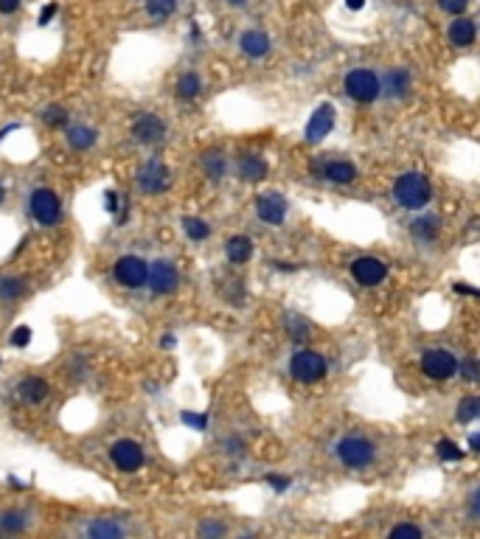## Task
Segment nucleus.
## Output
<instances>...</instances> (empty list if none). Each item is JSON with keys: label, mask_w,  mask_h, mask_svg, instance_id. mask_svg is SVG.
Wrapping results in <instances>:
<instances>
[{"label": "nucleus", "mask_w": 480, "mask_h": 539, "mask_svg": "<svg viewBox=\"0 0 480 539\" xmlns=\"http://www.w3.org/2000/svg\"><path fill=\"white\" fill-rule=\"evenodd\" d=\"M393 197H396V202H399L402 208H407V211H422L432 200V185L422 172H407V175H402V178L396 180Z\"/></svg>", "instance_id": "f257e3e1"}, {"label": "nucleus", "mask_w": 480, "mask_h": 539, "mask_svg": "<svg viewBox=\"0 0 480 539\" xmlns=\"http://www.w3.org/2000/svg\"><path fill=\"white\" fill-rule=\"evenodd\" d=\"M343 90H345L348 98H354L360 104H371L382 96V79L368 68H354V71L345 73Z\"/></svg>", "instance_id": "f03ea898"}, {"label": "nucleus", "mask_w": 480, "mask_h": 539, "mask_svg": "<svg viewBox=\"0 0 480 539\" xmlns=\"http://www.w3.org/2000/svg\"><path fill=\"white\" fill-rule=\"evenodd\" d=\"M326 374H329V362H326L323 354H318V351L301 349V351H295L292 359H289V376H292L295 382H301V385H315V382H320Z\"/></svg>", "instance_id": "7ed1b4c3"}, {"label": "nucleus", "mask_w": 480, "mask_h": 539, "mask_svg": "<svg viewBox=\"0 0 480 539\" xmlns=\"http://www.w3.org/2000/svg\"><path fill=\"white\" fill-rule=\"evenodd\" d=\"M337 458L345 469H365L377 461V447L365 436H345L337 441Z\"/></svg>", "instance_id": "20e7f679"}, {"label": "nucleus", "mask_w": 480, "mask_h": 539, "mask_svg": "<svg viewBox=\"0 0 480 539\" xmlns=\"http://www.w3.org/2000/svg\"><path fill=\"white\" fill-rule=\"evenodd\" d=\"M422 371L432 382H447L458 374V357L449 354L447 349H427L422 354Z\"/></svg>", "instance_id": "39448f33"}, {"label": "nucleus", "mask_w": 480, "mask_h": 539, "mask_svg": "<svg viewBox=\"0 0 480 539\" xmlns=\"http://www.w3.org/2000/svg\"><path fill=\"white\" fill-rule=\"evenodd\" d=\"M28 211H31V217H34L37 225L51 227V225L59 222V217H62V202H59V197L51 188H37L28 197Z\"/></svg>", "instance_id": "423d86ee"}, {"label": "nucleus", "mask_w": 480, "mask_h": 539, "mask_svg": "<svg viewBox=\"0 0 480 539\" xmlns=\"http://www.w3.org/2000/svg\"><path fill=\"white\" fill-rule=\"evenodd\" d=\"M110 461L115 463L118 472L132 475V472H138V469L144 466L146 455H144V447H141L138 441H132V438H121V441H115V444L110 447Z\"/></svg>", "instance_id": "0eeeda50"}, {"label": "nucleus", "mask_w": 480, "mask_h": 539, "mask_svg": "<svg viewBox=\"0 0 480 539\" xmlns=\"http://www.w3.org/2000/svg\"><path fill=\"white\" fill-rule=\"evenodd\" d=\"M113 278L127 287V289H138L144 287L146 278H149V265L138 256H121L115 265H113Z\"/></svg>", "instance_id": "6e6552de"}, {"label": "nucleus", "mask_w": 480, "mask_h": 539, "mask_svg": "<svg viewBox=\"0 0 480 539\" xmlns=\"http://www.w3.org/2000/svg\"><path fill=\"white\" fill-rule=\"evenodd\" d=\"M152 295H172L180 287V270L174 267L169 259H160L149 265V278H146Z\"/></svg>", "instance_id": "1a4fd4ad"}, {"label": "nucleus", "mask_w": 480, "mask_h": 539, "mask_svg": "<svg viewBox=\"0 0 480 539\" xmlns=\"http://www.w3.org/2000/svg\"><path fill=\"white\" fill-rule=\"evenodd\" d=\"M172 185V172L160 160H149L144 169L138 172V188L144 194H163Z\"/></svg>", "instance_id": "9d476101"}, {"label": "nucleus", "mask_w": 480, "mask_h": 539, "mask_svg": "<svg viewBox=\"0 0 480 539\" xmlns=\"http://www.w3.org/2000/svg\"><path fill=\"white\" fill-rule=\"evenodd\" d=\"M351 275L362 287H380L387 278V265L380 262V259H374V256H362V259L351 262Z\"/></svg>", "instance_id": "9b49d317"}, {"label": "nucleus", "mask_w": 480, "mask_h": 539, "mask_svg": "<svg viewBox=\"0 0 480 539\" xmlns=\"http://www.w3.org/2000/svg\"><path fill=\"white\" fill-rule=\"evenodd\" d=\"M132 138H135L138 143H146V146L160 143V140L166 138V124H163V118H157L155 113H141V115H135V121H132Z\"/></svg>", "instance_id": "f8f14e48"}, {"label": "nucleus", "mask_w": 480, "mask_h": 539, "mask_svg": "<svg viewBox=\"0 0 480 539\" xmlns=\"http://www.w3.org/2000/svg\"><path fill=\"white\" fill-rule=\"evenodd\" d=\"M287 200L278 191H267L261 197H256V214L259 220L267 225H281L287 220Z\"/></svg>", "instance_id": "ddd939ff"}, {"label": "nucleus", "mask_w": 480, "mask_h": 539, "mask_svg": "<svg viewBox=\"0 0 480 539\" xmlns=\"http://www.w3.org/2000/svg\"><path fill=\"white\" fill-rule=\"evenodd\" d=\"M332 127H335V107L332 104H320L315 113H312V118H309V124H306V140L309 143H320L326 135L332 133Z\"/></svg>", "instance_id": "4468645a"}, {"label": "nucleus", "mask_w": 480, "mask_h": 539, "mask_svg": "<svg viewBox=\"0 0 480 539\" xmlns=\"http://www.w3.org/2000/svg\"><path fill=\"white\" fill-rule=\"evenodd\" d=\"M82 534L90 539H121L130 534V528L124 525V523H118V520H110V517H98V520H93V523H88L85 528H82Z\"/></svg>", "instance_id": "2eb2a0df"}, {"label": "nucleus", "mask_w": 480, "mask_h": 539, "mask_svg": "<svg viewBox=\"0 0 480 539\" xmlns=\"http://www.w3.org/2000/svg\"><path fill=\"white\" fill-rule=\"evenodd\" d=\"M270 45H273L270 37H267L264 31H259V29H247V31L239 34V51L244 56H250V59L267 56V53H270Z\"/></svg>", "instance_id": "dca6fc26"}, {"label": "nucleus", "mask_w": 480, "mask_h": 539, "mask_svg": "<svg viewBox=\"0 0 480 539\" xmlns=\"http://www.w3.org/2000/svg\"><path fill=\"white\" fill-rule=\"evenodd\" d=\"M410 90H413V79H410V71L405 68H390L382 76V93L390 98H405Z\"/></svg>", "instance_id": "f3484780"}, {"label": "nucleus", "mask_w": 480, "mask_h": 539, "mask_svg": "<svg viewBox=\"0 0 480 539\" xmlns=\"http://www.w3.org/2000/svg\"><path fill=\"white\" fill-rule=\"evenodd\" d=\"M447 37H449V45H455V48H469V45L475 43V37H478V29H475V23H472L469 17L458 14V17L449 23Z\"/></svg>", "instance_id": "a211bd4d"}, {"label": "nucleus", "mask_w": 480, "mask_h": 539, "mask_svg": "<svg viewBox=\"0 0 480 539\" xmlns=\"http://www.w3.org/2000/svg\"><path fill=\"white\" fill-rule=\"evenodd\" d=\"M318 175L323 180H329V183H337V185H348L357 178V169L348 160H329V163L318 166Z\"/></svg>", "instance_id": "6ab92c4d"}, {"label": "nucleus", "mask_w": 480, "mask_h": 539, "mask_svg": "<svg viewBox=\"0 0 480 539\" xmlns=\"http://www.w3.org/2000/svg\"><path fill=\"white\" fill-rule=\"evenodd\" d=\"M267 172H270V166L264 158H259V155H241L239 158V178L244 183H259L267 178Z\"/></svg>", "instance_id": "aec40b11"}, {"label": "nucleus", "mask_w": 480, "mask_h": 539, "mask_svg": "<svg viewBox=\"0 0 480 539\" xmlns=\"http://www.w3.org/2000/svg\"><path fill=\"white\" fill-rule=\"evenodd\" d=\"M48 394H51L48 379H43V376H26L23 385H20V396H23V402H28V404L46 402Z\"/></svg>", "instance_id": "412c9836"}, {"label": "nucleus", "mask_w": 480, "mask_h": 539, "mask_svg": "<svg viewBox=\"0 0 480 539\" xmlns=\"http://www.w3.org/2000/svg\"><path fill=\"white\" fill-rule=\"evenodd\" d=\"M65 138H68V146H71V149H76V152H88L90 146H96L98 133L93 130V127H82V124H76V127H68V130H65Z\"/></svg>", "instance_id": "4be33fe9"}, {"label": "nucleus", "mask_w": 480, "mask_h": 539, "mask_svg": "<svg viewBox=\"0 0 480 539\" xmlns=\"http://www.w3.org/2000/svg\"><path fill=\"white\" fill-rule=\"evenodd\" d=\"M225 256L231 265H247L253 259V242L247 236H231L225 245Z\"/></svg>", "instance_id": "5701e85b"}, {"label": "nucleus", "mask_w": 480, "mask_h": 539, "mask_svg": "<svg viewBox=\"0 0 480 539\" xmlns=\"http://www.w3.org/2000/svg\"><path fill=\"white\" fill-rule=\"evenodd\" d=\"M199 163H202V172L208 175V180H222L225 178V172H228V158H225V152H219V149H211V152H205L202 158H199Z\"/></svg>", "instance_id": "b1692460"}, {"label": "nucleus", "mask_w": 480, "mask_h": 539, "mask_svg": "<svg viewBox=\"0 0 480 539\" xmlns=\"http://www.w3.org/2000/svg\"><path fill=\"white\" fill-rule=\"evenodd\" d=\"M199 93H202V79H199L194 71L180 73V79L174 82V96H177L180 101H192V98H197Z\"/></svg>", "instance_id": "393cba45"}, {"label": "nucleus", "mask_w": 480, "mask_h": 539, "mask_svg": "<svg viewBox=\"0 0 480 539\" xmlns=\"http://www.w3.org/2000/svg\"><path fill=\"white\" fill-rule=\"evenodd\" d=\"M28 528V514L23 508H9L0 514V531L3 534H23Z\"/></svg>", "instance_id": "a878e982"}, {"label": "nucleus", "mask_w": 480, "mask_h": 539, "mask_svg": "<svg viewBox=\"0 0 480 539\" xmlns=\"http://www.w3.org/2000/svg\"><path fill=\"white\" fill-rule=\"evenodd\" d=\"M177 6H180V0H144L146 14H149V20H155V23L169 20V17L177 11Z\"/></svg>", "instance_id": "bb28decb"}, {"label": "nucleus", "mask_w": 480, "mask_h": 539, "mask_svg": "<svg viewBox=\"0 0 480 539\" xmlns=\"http://www.w3.org/2000/svg\"><path fill=\"white\" fill-rule=\"evenodd\" d=\"M410 230H413V236H416V239H422V242H432V239L438 236V217H419V220H413Z\"/></svg>", "instance_id": "cd10ccee"}, {"label": "nucleus", "mask_w": 480, "mask_h": 539, "mask_svg": "<svg viewBox=\"0 0 480 539\" xmlns=\"http://www.w3.org/2000/svg\"><path fill=\"white\" fill-rule=\"evenodd\" d=\"M455 419H458L461 424H469V421L480 419V396H464V399L458 402Z\"/></svg>", "instance_id": "c85d7f7f"}, {"label": "nucleus", "mask_w": 480, "mask_h": 539, "mask_svg": "<svg viewBox=\"0 0 480 539\" xmlns=\"http://www.w3.org/2000/svg\"><path fill=\"white\" fill-rule=\"evenodd\" d=\"M26 292V281L17 275H0V298L3 301H14Z\"/></svg>", "instance_id": "c756f323"}, {"label": "nucleus", "mask_w": 480, "mask_h": 539, "mask_svg": "<svg viewBox=\"0 0 480 539\" xmlns=\"http://www.w3.org/2000/svg\"><path fill=\"white\" fill-rule=\"evenodd\" d=\"M183 230H186V236L192 242H205L211 236V225L205 220H199V217H183Z\"/></svg>", "instance_id": "7c9ffc66"}, {"label": "nucleus", "mask_w": 480, "mask_h": 539, "mask_svg": "<svg viewBox=\"0 0 480 539\" xmlns=\"http://www.w3.org/2000/svg\"><path fill=\"white\" fill-rule=\"evenodd\" d=\"M43 121H46L48 127H53V130L68 127V110H65V107H59V104H51V107L43 110Z\"/></svg>", "instance_id": "2f4dec72"}, {"label": "nucleus", "mask_w": 480, "mask_h": 539, "mask_svg": "<svg viewBox=\"0 0 480 539\" xmlns=\"http://www.w3.org/2000/svg\"><path fill=\"white\" fill-rule=\"evenodd\" d=\"M287 332H289V337H292V340H298V343H301V340H306V337H309V323H306L301 314L289 312L287 314Z\"/></svg>", "instance_id": "473e14b6"}, {"label": "nucleus", "mask_w": 480, "mask_h": 539, "mask_svg": "<svg viewBox=\"0 0 480 539\" xmlns=\"http://www.w3.org/2000/svg\"><path fill=\"white\" fill-rule=\"evenodd\" d=\"M435 452H438V458H444V461H461V458H464V449L458 447L455 441H449V438H441V441L435 444Z\"/></svg>", "instance_id": "72a5a7b5"}, {"label": "nucleus", "mask_w": 480, "mask_h": 539, "mask_svg": "<svg viewBox=\"0 0 480 539\" xmlns=\"http://www.w3.org/2000/svg\"><path fill=\"white\" fill-rule=\"evenodd\" d=\"M180 421H183L186 427H192V430H197V433H205V430H208V416H205V413H194V410H183V413H180Z\"/></svg>", "instance_id": "f704fd0d"}, {"label": "nucleus", "mask_w": 480, "mask_h": 539, "mask_svg": "<svg viewBox=\"0 0 480 539\" xmlns=\"http://www.w3.org/2000/svg\"><path fill=\"white\" fill-rule=\"evenodd\" d=\"M387 537L390 539H419L422 537V528L419 525H407V523H402V525H393L390 531H387Z\"/></svg>", "instance_id": "c9c22d12"}, {"label": "nucleus", "mask_w": 480, "mask_h": 539, "mask_svg": "<svg viewBox=\"0 0 480 539\" xmlns=\"http://www.w3.org/2000/svg\"><path fill=\"white\" fill-rule=\"evenodd\" d=\"M458 371H461V379H464V382H480V362L478 359H464Z\"/></svg>", "instance_id": "e433bc0d"}, {"label": "nucleus", "mask_w": 480, "mask_h": 539, "mask_svg": "<svg viewBox=\"0 0 480 539\" xmlns=\"http://www.w3.org/2000/svg\"><path fill=\"white\" fill-rule=\"evenodd\" d=\"M31 337H34V332H31V326H17L14 332H11V346L14 349H26L28 343H31Z\"/></svg>", "instance_id": "4c0bfd02"}, {"label": "nucleus", "mask_w": 480, "mask_h": 539, "mask_svg": "<svg viewBox=\"0 0 480 539\" xmlns=\"http://www.w3.org/2000/svg\"><path fill=\"white\" fill-rule=\"evenodd\" d=\"M197 534H199V537H225L228 528H225V523H214V520H208V523H202V525L197 528Z\"/></svg>", "instance_id": "58836bf2"}, {"label": "nucleus", "mask_w": 480, "mask_h": 539, "mask_svg": "<svg viewBox=\"0 0 480 539\" xmlns=\"http://www.w3.org/2000/svg\"><path fill=\"white\" fill-rule=\"evenodd\" d=\"M466 6H469V0H438V9H441V11H447V14H452V17L464 14V11H466Z\"/></svg>", "instance_id": "ea45409f"}, {"label": "nucleus", "mask_w": 480, "mask_h": 539, "mask_svg": "<svg viewBox=\"0 0 480 539\" xmlns=\"http://www.w3.org/2000/svg\"><path fill=\"white\" fill-rule=\"evenodd\" d=\"M469 517L480 523V486L472 489V494H469Z\"/></svg>", "instance_id": "a19ab883"}, {"label": "nucleus", "mask_w": 480, "mask_h": 539, "mask_svg": "<svg viewBox=\"0 0 480 539\" xmlns=\"http://www.w3.org/2000/svg\"><path fill=\"white\" fill-rule=\"evenodd\" d=\"M104 211H107V214H115V211H118V194H115V191H104Z\"/></svg>", "instance_id": "79ce46f5"}, {"label": "nucleus", "mask_w": 480, "mask_h": 539, "mask_svg": "<svg viewBox=\"0 0 480 539\" xmlns=\"http://www.w3.org/2000/svg\"><path fill=\"white\" fill-rule=\"evenodd\" d=\"M267 483H270L278 494L284 492V489H289V478H278V475H267Z\"/></svg>", "instance_id": "37998d69"}, {"label": "nucleus", "mask_w": 480, "mask_h": 539, "mask_svg": "<svg viewBox=\"0 0 480 539\" xmlns=\"http://www.w3.org/2000/svg\"><path fill=\"white\" fill-rule=\"evenodd\" d=\"M56 9H59L56 3H48V6L40 11V20H37V23H40V26H48L51 20H53V14H56Z\"/></svg>", "instance_id": "c03bdc74"}, {"label": "nucleus", "mask_w": 480, "mask_h": 539, "mask_svg": "<svg viewBox=\"0 0 480 539\" xmlns=\"http://www.w3.org/2000/svg\"><path fill=\"white\" fill-rule=\"evenodd\" d=\"M23 0H0V14H14Z\"/></svg>", "instance_id": "a18cd8bd"}, {"label": "nucleus", "mask_w": 480, "mask_h": 539, "mask_svg": "<svg viewBox=\"0 0 480 539\" xmlns=\"http://www.w3.org/2000/svg\"><path fill=\"white\" fill-rule=\"evenodd\" d=\"M455 292H458V295H475V298H480V289L466 287V284H455Z\"/></svg>", "instance_id": "49530a36"}, {"label": "nucleus", "mask_w": 480, "mask_h": 539, "mask_svg": "<svg viewBox=\"0 0 480 539\" xmlns=\"http://www.w3.org/2000/svg\"><path fill=\"white\" fill-rule=\"evenodd\" d=\"M225 447H228V452H231V455H236V452H241V441H239V438H231V441H228Z\"/></svg>", "instance_id": "de8ad7c7"}, {"label": "nucleus", "mask_w": 480, "mask_h": 539, "mask_svg": "<svg viewBox=\"0 0 480 539\" xmlns=\"http://www.w3.org/2000/svg\"><path fill=\"white\" fill-rule=\"evenodd\" d=\"M469 449L480 452V433H472V436H469Z\"/></svg>", "instance_id": "09e8293b"}, {"label": "nucleus", "mask_w": 480, "mask_h": 539, "mask_svg": "<svg viewBox=\"0 0 480 539\" xmlns=\"http://www.w3.org/2000/svg\"><path fill=\"white\" fill-rule=\"evenodd\" d=\"M225 6H231V9H241V6H247L250 0H222Z\"/></svg>", "instance_id": "8fccbe9b"}, {"label": "nucleus", "mask_w": 480, "mask_h": 539, "mask_svg": "<svg viewBox=\"0 0 480 539\" xmlns=\"http://www.w3.org/2000/svg\"><path fill=\"white\" fill-rule=\"evenodd\" d=\"M345 6H348V9H354V11H360V9L365 6V0H345Z\"/></svg>", "instance_id": "3c124183"}, {"label": "nucleus", "mask_w": 480, "mask_h": 539, "mask_svg": "<svg viewBox=\"0 0 480 539\" xmlns=\"http://www.w3.org/2000/svg\"><path fill=\"white\" fill-rule=\"evenodd\" d=\"M172 346H174V334H166L163 337V349H172Z\"/></svg>", "instance_id": "603ef678"}, {"label": "nucleus", "mask_w": 480, "mask_h": 539, "mask_svg": "<svg viewBox=\"0 0 480 539\" xmlns=\"http://www.w3.org/2000/svg\"><path fill=\"white\" fill-rule=\"evenodd\" d=\"M3 200H6V188L0 185V202H3Z\"/></svg>", "instance_id": "864d4df0"}]
</instances>
